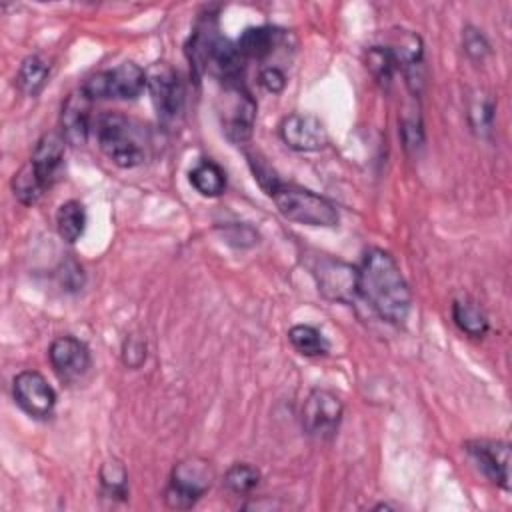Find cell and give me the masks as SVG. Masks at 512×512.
Instances as JSON below:
<instances>
[{
	"label": "cell",
	"instance_id": "obj_3",
	"mask_svg": "<svg viewBox=\"0 0 512 512\" xmlns=\"http://www.w3.org/2000/svg\"><path fill=\"white\" fill-rule=\"evenodd\" d=\"M96 140L100 150L120 168H134L146 160V130L118 112H106L96 120Z\"/></svg>",
	"mask_w": 512,
	"mask_h": 512
},
{
	"label": "cell",
	"instance_id": "obj_27",
	"mask_svg": "<svg viewBox=\"0 0 512 512\" xmlns=\"http://www.w3.org/2000/svg\"><path fill=\"white\" fill-rule=\"evenodd\" d=\"M260 482V472L246 464V462H236L232 464L226 474H224V486L234 492V494H250Z\"/></svg>",
	"mask_w": 512,
	"mask_h": 512
},
{
	"label": "cell",
	"instance_id": "obj_25",
	"mask_svg": "<svg viewBox=\"0 0 512 512\" xmlns=\"http://www.w3.org/2000/svg\"><path fill=\"white\" fill-rule=\"evenodd\" d=\"M100 488L108 498L124 500L128 496V474L122 462L108 460L100 468Z\"/></svg>",
	"mask_w": 512,
	"mask_h": 512
},
{
	"label": "cell",
	"instance_id": "obj_12",
	"mask_svg": "<svg viewBox=\"0 0 512 512\" xmlns=\"http://www.w3.org/2000/svg\"><path fill=\"white\" fill-rule=\"evenodd\" d=\"M314 276L318 280V290L330 300L352 302L358 296V268L346 262L320 258Z\"/></svg>",
	"mask_w": 512,
	"mask_h": 512
},
{
	"label": "cell",
	"instance_id": "obj_28",
	"mask_svg": "<svg viewBox=\"0 0 512 512\" xmlns=\"http://www.w3.org/2000/svg\"><path fill=\"white\" fill-rule=\"evenodd\" d=\"M366 66H368V70L372 72V76H374L380 84H384V86L390 84L392 74H394V70H396L394 58H392V52H390L388 46H384V48H382V46H372V48L368 50V54H366Z\"/></svg>",
	"mask_w": 512,
	"mask_h": 512
},
{
	"label": "cell",
	"instance_id": "obj_8",
	"mask_svg": "<svg viewBox=\"0 0 512 512\" xmlns=\"http://www.w3.org/2000/svg\"><path fill=\"white\" fill-rule=\"evenodd\" d=\"M342 414H344L342 400L330 390L316 388L306 396L302 404V412H300L302 428L312 438L330 440L338 432Z\"/></svg>",
	"mask_w": 512,
	"mask_h": 512
},
{
	"label": "cell",
	"instance_id": "obj_15",
	"mask_svg": "<svg viewBox=\"0 0 512 512\" xmlns=\"http://www.w3.org/2000/svg\"><path fill=\"white\" fill-rule=\"evenodd\" d=\"M396 68L402 70L408 90L418 96L424 84V50L422 42L412 32H402L398 42L388 46Z\"/></svg>",
	"mask_w": 512,
	"mask_h": 512
},
{
	"label": "cell",
	"instance_id": "obj_2",
	"mask_svg": "<svg viewBox=\"0 0 512 512\" xmlns=\"http://www.w3.org/2000/svg\"><path fill=\"white\" fill-rule=\"evenodd\" d=\"M190 62L196 70L208 72L222 80V84L242 82V62L236 44L218 34L214 22H202L190 40Z\"/></svg>",
	"mask_w": 512,
	"mask_h": 512
},
{
	"label": "cell",
	"instance_id": "obj_17",
	"mask_svg": "<svg viewBox=\"0 0 512 512\" xmlns=\"http://www.w3.org/2000/svg\"><path fill=\"white\" fill-rule=\"evenodd\" d=\"M90 98L78 90L70 94L62 106L60 126L62 136L70 144H84L90 132Z\"/></svg>",
	"mask_w": 512,
	"mask_h": 512
},
{
	"label": "cell",
	"instance_id": "obj_26",
	"mask_svg": "<svg viewBox=\"0 0 512 512\" xmlns=\"http://www.w3.org/2000/svg\"><path fill=\"white\" fill-rule=\"evenodd\" d=\"M494 100L490 96H486L484 92H476L474 98L470 100L468 106V120L472 130L478 136H488L492 132V124H494Z\"/></svg>",
	"mask_w": 512,
	"mask_h": 512
},
{
	"label": "cell",
	"instance_id": "obj_22",
	"mask_svg": "<svg viewBox=\"0 0 512 512\" xmlns=\"http://www.w3.org/2000/svg\"><path fill=\"white\" fill-rule=\"evenodd\" d=\"M56 228L62 240L66 242H76L86 228V210L78 200H68L60 204L56 212Z\"/></svg>",
	"mask_w": 512,
	"mask_h": 512
},
{
	"label": "cell",
	"instance_id": "obj_21",
	"mask_svg": "<svg viewBox=\"0 0 512 512\" xmlns=\"http://www.w3.org/2000/svg\"><path fill=\"white\" fill-rule=\"evenodd\" d=\"M190 184L194 186L196 192L208 198H216L224 192L226 188V174L224 170L212 162V160H200L192 170H190Z\"/></svg>",
	"mask_w": 512,
	"mask_h": 512
},
{
	"label": "cell",
	"instance_id": "obj_14",
	"mask_svg": "<svg viewBox=\"0 0 512 512\" xmlns=\"http://www.w3.org/2000/svg\"><path fill=\"white\" fill-rule=\"evenodd\" d=\"M282 142L296 152H316L328 144V132L312 114H290L280 122Z\"/></svg>",
	"mask_w": 512,
	"mask_h": 512
},
{
	"label": "cell",
	"instance_id": "obj_18",
	"mask_svg": "<svg viewBox=\"0 0 512 512\" xmlns=\"http://www.w3.org/2000/svg\"><path fill=\"white\" fill-rule=\"evenodd\" d=\"M278 40H280V30L272 26H252L240 34L236 42V50L242 58L262 60L272 54Z\"/></svg>",
	"mask_w": 512,
	"mask_h": 512
},
{
	"label": "cell",
	"instance_id": "obj_16",
	"mask_svg": "<svg viewBox=\"0 0 512 512\" xmlns=\"http://www.w3.org/2000/svg\"><path fill=\"white\" fill-rule=\"evenodd\" d=\"M64 148H66V138L62 136V132L50 130L38 138L32 150L30 166L34 168L36 176L46 188L52 186V182L60 172V166L64 160Z\"/></svg>",
	"mask_w": 512,
	"mask_h": 512
},
{
	"label": "cell",
	"instance_id": "obj_9",
	"mask_svg": "<svg viewBox=\"0 0 512 512\" xmlns=\"http://www.w3.org/2000/svg\"><path fill=\"white\" fill-rule=\"evenodd\" d=\"M146 88L152 104L164 122L176 120L184 108V84L180 74L166 62H156L146 70Z\"/></svg>",
	"mask_w": 512,
	"mask_h": 512
},
{
	"label": "cell",
	"instance_id": "obj_20",
	"mask_svg": "<svg viewBox=\"0 0 512 512\" xmlns=\"http://www.w3.org/2000/svg\"><path fill=\"white\" fill-rule=\"evenodd\" d=\"M50 76V64L40 54L26 56L18 68L16 84L26 96H36Z\"/></svg>",
	"mask_w": 512,
	"mask_h": 512
},
{
	"label": "cell",
	"instance_id": "obj_24",
	"mask_svg": "<svg viewBox=\"0 0 512 512\" xmlns=\"http://www.w3.org/2000/svg\"><path fill=\"white\" fill-rule=\"evenodd\" d=\"M12 190H14V196L20 204L24 206H30L34 202H38V198L44 194L46 186L40 182V178L36 176L34 168L28 164H24L12 178Z\"/></svg>",
	"mask_w": 512,
	"mask_h": 512
},
{
	"label": "cell",
	"instance_id": "obj_29",
	"mask_svg": "<svg viewBox=\"0 0 512 512\" xmlns=\"http://www.w3.org/2000/svg\"><path fill=\"white\" fill-rule=\"evenodd\" d=\"M400 132L406 150H418L424 142V130H422V118L416 108H410L404 112L402 122H400Z\"/></svg>",
	"mask_w": 512,
	"mask_h": 512
},
{
	"label": "cell",
	"instance_id": "obj_4",
	"mask_svg": "<svg viewBox=\"0 0 512 512\" xmlns=\"http://www.w3.org/2000/svg\"><path fill=\"white\" fill-rule=\"evenodd\" d=\"M268 196L274 200L278 212L290 222L332 228L340 220L336 206L312 190L278 182Z\"/></svg>",
	"mask_w": 512,
	"mask_h": 512
},
{
	"label": "cell",
	"instance_id": "obj_23",
	"mask_svg": "<svg viewBox=\"0 0 512 512\" xmlns=\"http://www.w3.org/2000/svg\"><path fill=\"white\" fill-rule=\"evenodd\" d=\"M288 340H290L292 348L302 356H322L330 348L326 336L310 324L292 326L288 330Z\"/></svg>",
	"mask_w": 512,
	"mask_h": 512
},
{
	"label": "cell",
	"instance_id": "obj_32",
	"mask_svg": "<svg viewBox=\"0 0 512 512\" xmlns=\"http://www.w3.org/2000/svg\"><path fill=\"white\" fill-rule=\"evenodd\" d=\"M260 82H262V86H264L268 92L278 94V92H282L284 86H286V76H284V72H282L280 68L270 66V68H264V70H262Z\"/></svg>",
	"mask_w": 512,
	"mask_h": 512
},
{
	"label": "cell",
	"instance_id": "obj_7",
	"mask_svg": "<svg viewBox=\"0 0 512 512\" xmlns=\"http://www.w3.org/2000/svg\"><path fill=\"white\" fill-rule=\"evenodd\" d=\"M222 130L232 142H246L252 136L256 122V102L242 82L224 84L220 98Z\"/></svg>",
	"mask_w": 512,
	"mask_h": 512
},
{
	"label": "cell",
	"instance_id": "obj_13",
	"mask_svg": "<svg viewBox=\"0 0 512 512\" xmlns=\"http://www.w3.org/2000/svg\"><path fill=\"white\" fill-rule=\"evenodd\" d=\"M466 452L472 456L476 466L504 490H510V444L502 440H470Z\"/></svg>",
	"mask_w": 512,
	"mask_h": 512
},
{
	"label": "cell",
	"instance_id": "obj_5",
	"mask_svg": "<svg viewBox=\"0 0 512 512\" xmlns=\"http://www.w3.org/2000/svg\"><path fill=\"white\" fill-rule=\"evenodd\" d=\"M212 480L214 470L208 460L198 456L180 460L172 470L170 482L164 492V500L170 508L176 510L192 508L212 486Z\"/></svg>",
	"mask_w": 512,
	"mask_h": 512
},
{
	"label": "cell",
	"instance_id": "obj_10",
	"mask_svg": "<svg viewBox=\"0 0 512 512\" xmlns=\"http://www.w3.org/2000/svg\"><path fill=\"white\" fill-rule=\"evenodd\" d=\"M12 394L16 404L32 418H48L56 406V392L36 370H24L14 376Z\"/></svg>",
	"mask_w": 512,
	"mask_h": 512
},
{
	"label": "cell",
	"instance_id": "obj_1",
	"mask_svg": "<svg viewBox=\"0 0 512 512\" xmlns=\"http://www.w3.org/2000/svg\"><path fill=\"white\" fill-rule=\"evenodd\" d=\"M358 294L386 322L402 324L412 306L408 282L394 260L382 248H370L358 266Z\"/></svg>",
	"mask_w": 512,
	"mask_h": 512
},
{
	"label": "cell",
	"instance_id": "obj_11",
	"mask_svg": "<svg viewBox=\"0 0 512 512\" xmlns=\"http://www.w3.org/2000/svg\"><path fill=\"white\" fill-rule=\"evenodd\" d=\"M48 358L56 376L66 384L80 380L92 364L88 346L74 336H58L48 348Z\"/></svg>",
	"mask_w": 512,
	"mask_h": 512
},
{
	"label": "cell",
	"instance_id": "obj_31",
	"mask_svg": "<svg viewBox=\"0 0 512 512\" xmlns=\"http://www.w3.org/2000/svg\"><path fill=\"white\" fill-rule=\"evenodd\" d=\"M122 360L130 368H140L146 360V342L138 336H128L122 348Z\"/></svg>",
	"mask_w": 512,
	"mask_h": 512
},
{
	"label": "cell",
	"instance_id": "obj_19",
	"mask_svg": "<svg viewBox=\"0 0 512 512\" xmlns=\"http://www.w3.org/2000/svg\"><path fill=\"white\" fill-rule=\"evenodd\" d=\"M452 318H454V324L472 338H482L488 332V316L476 302L468 298L454 300Z\"/></svg>",
	"mask_w": 512,
	"mask_h": 512
},
{
	"label": "cell",
	"instance_id": "obj_6",
	"mask_svg": "<svg viewBox=\"0 0 512 512\" xmlns=\"http://www.w3.org/2000/svg\"><path fill=\"white\" fill-rule=\"evenodd\" d=\"M146 88V72L134 62H122L110 70L92 74L84 84L82 92L90 100L114 98V100H134Z\"/></svg>",
	"mask_w": 512,
	"mask_h": 512
},
{
	"label": "cell",
	"instance_id": "obj_30",
	"mask_svg": "<svg viewBox=\"0 0 512 512\" xmlns=\"http://www.w3.org/2000/svg\"><path fill=\"white\" fill-rule=\"evenodd\" d=\"M462 46H464V52L468 54V58L474 62H482L490 54V44H488L486 36L474 26L464 28Z\"/></svg>",
	"mask_w": 512,
	"mask_h": 512
}]
</instances>
